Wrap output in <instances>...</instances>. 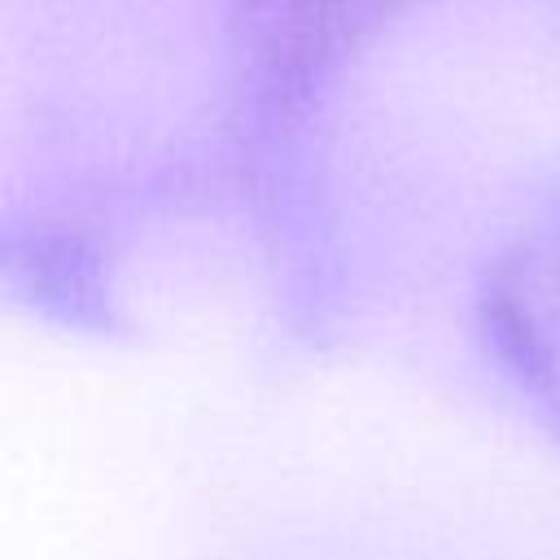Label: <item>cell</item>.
<instances>
[]
</instances>
